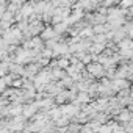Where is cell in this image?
<instances>
[{"label":"cell","mask_w":133,"mask_h":133,"mask_svg":"<svg viewBox=\"0 0 133 133\" xmlns=\"http://www.w3.org/2000/svg\"><path fill=\"white\" fill-rule=\"evenodd\" d=\"M131 3H133V0H122V5H124L125 8H127V6H130Z\"/></svg>","instance_id":"obj_1"}]
</instances>
